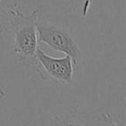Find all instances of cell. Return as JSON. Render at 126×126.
Wrapping results in <instances>:
<instances>
[{"label": "cell", "mask_w": 126, "mask_h": 126, "mask_svg": "<svg viewBox=\"0 0 126 126\" xmlns=\"http://www.w3.org/2000/svg\"><path fill=\"white\" fill-rule=\"evenodd\" d=\"M37 10L24 14L17 9L10 15V31L13 33L11 50L19 61L26 65H34L39 47L36 30Z\"/></svg>", "instance_id": "1"}, {"label": "cell", "mask_w": 126, "mask_h": 126, "mask_svg": "<svg viewBox=\"0 0 126 126\" xmlns=\"http://www.w3.org/2000/svg\"><path fill=\"white\" fill-rule=\"evenodd\" d=\"M51 126H64V124L61 120V117L54 116L51 122Z\"/></svg>", "instance_id": "7"}, {"label": "cell", "mask_w": 126, "mask_h": 126, "mask_svg": "<svg viewBox=\"0 0 126 126\" xmlns=\"http://www.w3.org/2000/svg\"><path fill=\"white\" fill-rule=\"evenodd\" d=\"M104 118V126H120L118 123H116V121H114L112 116L110 113L107 114H103Z\"/></svg>", "instance_id": "6"}, {"label": "cell", "mask_w": 126, "mask_h": 126, "mask_svg": "<svg viewBox=\"0 0 126 126\" xmlns=\"http://www.w3.org/2000/svg\"><path fill=\"white\" fill-rule=\"evenodd\" d=\"M35 24L39 43L69 56L76 65L82 59V52L74 36L67 30L44 16L42 9H37Z\"/></svg>", "instance_id": "2"}, {"label": "cell", "mask_w": 126, "mask_h": 126, "mask_svg": "<svg viewBox=\"0 0 126 126\" xmlns=\"http://www.w3.org/2000/svg\"><path fill=\"white\" fill-rule=\"evenodd\" d=\"M64 126H104V116L73 111L62 118Z\"/></svg>", "instance_id": "4"}, {"label": "cell", "mask_w": 126, "mask_h": 126, "mask_svg": "<svg viewBox=\"0 0 126 126\" xmlns=\"http://www.w3.org/2000/svg\"><path fill=\"white\" fill-rule=\"evenodd\" d=\"M34 65L37 73L43 80H49L57 84L67 85L74 81L76 64L69 56L54 58L38 47Z\"/></svg>", "instance_id": "3"}, {"label": "cell", "mask_w": 126, "mask_h": 126, "mask_svg": "<svg viewBox=\"0 0 126 126\" xmlns=\"http://www.w3.org/2000/svg\"><path fill=\"white\" fill-rule=\"evenodd\" d=\"M19 0H0V36L10 31V15L16 10Z\"/></svg>", "instance_id": "5"}]
</instances>
